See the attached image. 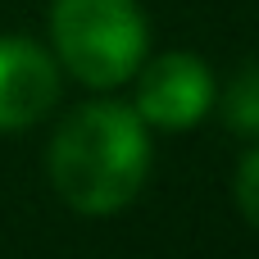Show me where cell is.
I'll return each instance as SVG.
<instances>
[{
  "label": "cell",
  "mask_w": 259,
  "mask_h": 259,
  "mask_svg": "<svg viewBox=\"0 0 259 259\" xmlns=\"http://www.w3.org/2000/svg\"><path fill=\"white\" fill-rule=\"evenodd\" d=\"M223 118H228L232 132L259 137V64L241 68L237 82L228 87V96H223Z\"/></svg>",
  "instance_id": "obj_5"
},
{
  "label": "cell",
  "mask_w": 259,
  "mask_h": 259,
  "mask_svg": "<svg viewBox=\"0 0 259 259\" xmlns=\"http://www.w3.org/2000/svg\"><path fill=\"white\" fill-rule=\"evenodd\" d=\"M46 168L68 209L91 219L118 214L150 173V132L132 105L91 100L55 127Z\"/></svg>",
  "instance_id": "obj_1"
},
{
  "label": "cell",
  "mask_w": 259,
  "mask_h": 259,
  "mask_svg": "<svg viewBox=\"0 0 259 259\" xmlns=\"http://www.w3.org/2000/svg\"><path fill=\"white\" fill-rule=\"evenodd\" d=\"M146 127L159 132H187L214 109V73L205 59L187 50H168L150 59L137 77V105Z\"/></svg>",
  "instance_id": "obj_3"
},
{
  "label": "cell",
  "mask_w": 259,
  "mask_h": 259,
  "mask_svg": "<svg viewBox=\"0 0 259 259\" xmlns=\"http://www.w3.org/2000/svg\"><path fill=\"white\" fill-rule=\"evenodd\" d=\"M59 100L55 59L27 36H0V132H23Z\"/></svg>",
  "instance_id": "obj_4"
},
{
  "label": "cell",
  "mask_w": 259,
  "mask_h": 259,
  "mask_svg": "<svg viewBox=\"0 0 259 259\" xmlns=\"http://www.w3.org/2000/svg\"><path fill=\"white\" fill-rule=\"evenodd\" d=\"M237 209L259 232V150H250L241 159V168H237Z\"/></svg>",
  "instance_id": "obj_6"
},
{
  "label": "cell",
  "mask_w": 259,
  "mask_h": 259,
  "mask_svg": "<svg viewBox=\"0 0 259 259\" xmlns=\"http://www.w3.org/2000/svg\"><path fill=\"white\" fill-rule=\"evenodd\" d=\"M50 41L59 64L77 82L96 91H114L137 77L150 27L137 0H55Z\"/></svg>",
  "instance_id": "obj_2"
}]
</instances>
